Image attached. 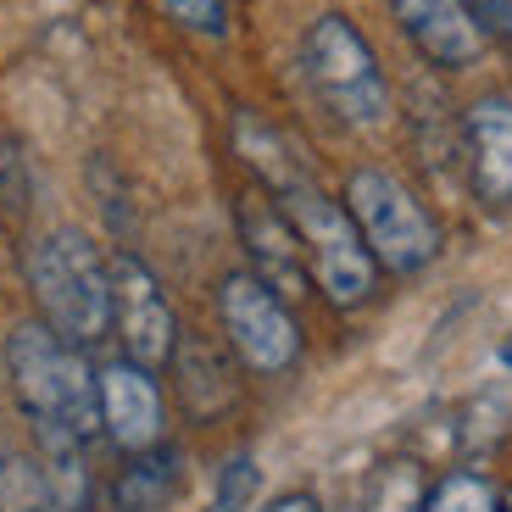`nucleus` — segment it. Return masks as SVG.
<instances>
[{
    "instance_id": "13",
    "label": "nucleus",
    "mask_w": 512,
    "mask_h": 512,
    "mask_svg": "<svg viewBox=\"0 0 512 512\" xmlns=\"http://www.w3.org/2000/svg\"><path fill=\"white\" fill-rule=\"evenodd\" d=\"M34 429V446H39V474L51 485L56 512H84L95 496V479H90V462H84V440L67 435L62 423H28Z\"/></svg>"
},
{
    "instance_id": "9",
    "label": "nucleus",
    "mask_w": 512,
    "mask_h": 512,
    "mask_svg": "<svg viewBox=\"0 0 512 512\" xmlns=\"http://www.w3.org/2000/svg\"><path fill=\"white\" fill-rule=\"evenodd\" d=\"M95 379H101V429H106V440L123 446L128 457L162 446L167 407H162V384L151 379V368L117 357V362H106V368H95Z\"/></svg>"
},
{
    "instance_id": "14",
    "label": "nucleus",
    "mask_w": 512,
    "mask_h": 512,
    "mask_svg": "<svg viewBox=\"0 0 512 512\" xmlns=\"http://www.w3.org/2000/svg\"><path fill=\"white\" fill-rule=\"evenodd\" d=\"M234 151L245 156V167H251L256 179L268 184V195H284L301 179H312L307 162L295 156V145L273 123H262L256 112H234Z\"/></svg>"
},
{
    "instance_id": "2",
    "label": "nucleus",
    "mask_w": 512,
    "mask_h": 512,
    "mask_svg": "<svg viewBox=\"0 0 512 512\" xmlns=\"http://www.w3.org/2000/svg\"><path fill=\"white\" fill-rule=\"evenodd\" d=\"M6 373H12V396L28 423H62L84 446L106 435L101 379H95L90 357L67 346L62 334H51L45 323H17L6 334Z\"/></svg>"
},
{
    "instance_id": "23",
    "label": "nucleus",
    "mask_w": 512,
    "mask_h": 512,
    "mask_svg": "<svg viewBox=\"0 0 512 512\" xmlns=\"http://www.w3.org/2000/svg\"><path fill=\"white\" fill-rule=\"evenodd\" d=\"M262 512H323V507H318V496H307V490H290V496L268 501Z\"/></svg>"
},
{
    "instance_id": "22",
    "label": "nucleus",
    "mask_w": 512,
    "mask_h": 512,
    "mask_svg": "<svg viewBox=\"0 0 512 512\" xmlns=\"http://www.w3.org/2000/svg\"><path fill=\"white\" fill-rule=\"evenodd\" d=\"M462 6H468V17L479 23V34L512 45V0H462Z\"/></svg>"
},
{
    "instance_id": "25",
    "label": "nucleus",
    "mask_w": 512,
    "mask_h": 512,
    "mask_svg": "<svg viewBox=\"0 0 512 512\" xmlns=\"http://www.w3.org/2000/svg\"><path fill=\"white\" fill-rule=\"evenodd\" d=\"M501 512H512V485H507V501H501Z\"/></svg>"
},
{
    "instance_id": "17",
    "label": "nucleus",
    "mask_w": 512,
    "mask_h": 512,
    "mask_svg": "<svg viewBox=\"0 0 512 512\" xmlns=\"http://www.w3.org/2000/svg\"><path fill=\"white\" fill-rule=\"evenodd\" d=\"M0 512H56L51 485L39 474V457L0 451Z\"/></svg>"
},
{
    "instance_id": "18",
    "label": "nucleus",
    "mask_w": 512,
    "mask_h": 512,
    "mask_svg": "<svg viewBox=\"0 0 512 512\" xmlns=\"http://www.w3.org/2000/svg\"><path fill=\"white\" fill-rule=\"evenodd\" d=\"M0 212L12 223H23L34 212V167L17 140H0Z\"/></svg>"
},
{
    "instance_id": "4",
    "label": "nucleus",
    "mask_w": 512,
    "mask_h": 512,
    "mask_svg": "<svg viewBox=\"0 0 512 512\" xmlns=\"http://www.w3.org/2000/svg\"><path fill=\"white\" fill-rule=\"evenodd\" d=\"M279 206H284V218L295 223V234H301V251H307L312 284L323 290V301L340 307V312L373 301L379 262H373V251L362 245L346 201H329L312 179H301L295 190L279 195Z\"/></svg>"
},
{
    "instance_id": "19",
    "label": "nucleus",
    "mask_w": 512,
    "mask_h": 512,
    "mask_svg": "<svg viewBox=\"0 0 512 512\" xmlns=\"http://www.w3.org/2000/svg\"><path fill=\"white\" fill-rule=\"evenodd\" d=\"M423 512H501V496L490 490L485 474H446L429 490V507Z\"/></svg>"
},
{
    "instance_id": "20",
    "label": "nucleus",
    "mask_w": 512,
    "mask_h": 512,
    "mask_svg": "<svg viewBox=\"0 0 512 512\" xmlns=\"http://www.w3.org/2000/svg\"><path fill=\"white\" fill-rule=\"evenodd\" d=\"M162 12L201 39H229L234 28V0H162Z\"/></svg>"
},
{
    "instance_id": "5",
    "label": "nucleus",
    "mask_w": 512,
    "mask_h": 512,
    "mask_svg": "<svg viewBox=\"0 0 512 512\" xmlns=\"http://www.w3.org/2000/svg\"><path fill=\"white\" fill-rule=\"evenodd\" d=\"M346 212L357 223L362 245L373 251L384 273H423L440 256V223L429 206L384 167H357L346 179Z\"/></svg>"
},
{
    "instance_id": "12",
    "label": "nucleus",
    "mask_w": 512,
    "mask_h": 512,
    "mask_svg": "<svg viewBox=\"0 0 512 512\" xmlns=\"http://www.w3.org/2000/svg\"><path fill=\"white\" fill-rule=\"evenodd\" d=\"M173 373H179V401L195 423H212L240 401V379H234V362L223 357L212 340L201 334H179L173 346Z\"/></svg>"
},
{
    "instance_id": "10",
    "label": "nucleus",
    "mask_w": 512,
    "mask_h": 512,
    "mask_svg": "<svg viewBox=\"0 0 512 512\" xmlns=\"http://www.w3.org/2000/svg\"><path fill=\"white\" fill-rule=\"evenodd\" d=\"M390 12H396L401 34L412 39V51L440 73H462L485 51V34L462 0H390Z\"/></svg>"
},
{
    "instance_id": "8",
    "label": "nucleus",
    "mask_w": 512,
    "mask_h": 512,
    "mask_svg": "<svg viewBox=\"0 0 512 512\" xmlns=\"http://www.w3.org/2000/svg\"><path fill=\"white\" fill-rule=\"evenodd\" d=\"M234 223H240V240H245L256 279L268 284L273 295H284V301H301L312 290V268H307V251H301L295 223L284 218V206L262 201V195H240Z\"/></svg>"
},
{
    "instance_id": "11",
    "label": "nucleus",
    "mask_w": 512,
    "mask_h": 512,
    "mask_svg": "<svg viewBox=\"0 0 512 512\" xmlns=\"http://www.w3.org/2000/svg\"><path fill=\"white\" fill-rule=\"evenodd\" d=\"M462 156H468V184L485 206L512 201V101L507 95H479L462 112Z\"/></svg>"
},
{
    "instance_id": "1",
    "label": "nucleus",
    "mask_w": 512,
    "mask_h": 512,
    "mask_svg": "<svg viewBox=\"0 0 512 512\" xmlns=\"http://www.w3.org/2000/svg\"><path fill=\"white\" fill-rule=\"evenodd\" d=\"M28 290H34L39 323L62 334L67 346L90 351L112 329V256L84 229H51L39 234L23 256Z\"/></svg>"
},
{
    "instance_id": "3",
    "label": "nucleus",
    "mask_w": 512,
    "mask_h": 512,
    "mask_svg": "<svg viewBox=\"0 0 512 512\" xmlns=\"http://www.w3.org/2000/svg\"><path fill=\"white\" fill-rule=\"evenodd\" d=\"M301 73H307V90L318 95V106L340 128H379L390 117V78L351 17L323 12L301 34Z\"/></svg>"
},
{
    "instance_id": "15",
    "label": "nucleus",
    "mask_w": 512,
    "mask_h": 512,
    "mask_svg": "<svg viewBox=\"0 0 512 512\" xmlns=\"http://www.w3.org/2000/svg\"><path fill=\"white\" fill-rule=\"evenodd\" d=\"M179 479H184V457L173 446L134 451L112 485V507L117 512H162L173 501V490H179Z\"/></svg>"
},
{
    "instance_id": "7",
    "label": "nucleus",
    "mask_w": 512,
    "mask_h": 512,
    "mask_svg": "<svg viewBox=\"0 0 512 512\" xmlns=\"http://www.w3.org/2000/svg\"><path fill=\"white\" fill-rule=\"evenodd\" d=\"M112 329L123 340V357L140 362V368H162L173 362L179 346V318L167 307L156 273L145 268L134 251H112Z\"/></svg>"
},
{
    "instance_id": "6",
    "label": "nucleus",
    "mask_w": 512,
    "mask_h": 512,
    "mask_svg": "<svg viewBox=\"0 0 512 512\" xmlns=\"http://www.w3.org/2000/svg\"><path fill=\"white\" fill-rule=\"evenodd\" d=\"M218 318L229 334L234 357L256 373H284L301 362V323H295L290 301L273 295L251 268L223 273L218 284Z\"/></svg>"
},
{
    "instance_id": "24",
    "label": "nucleus",
    "mask_w": 512,
    "mask_h": 512,
    "mask_svg": "<svg viewBox=\"0 0 512 512\" xmlns=\"http://www.w3.org/2000/svg\"><path fill=\"white\" fill-rule=\"evenodd\" d=\"M501 362H507V368H512V340H507V346H501Z\"/></svg>"
},
{
    "instance_id": "21",
    "label": "nucleus",
    "mask_w": 512,
    "mask_h": 512,
    "mask_svg": "<svg viewBox=\"0 0 512 512\" xmlns=\"http://www.w3.org/2000/svg\"><path fill=\"white\" fill-rule=\"evenodd\" d=\"M256 462L251 457H229L223 462V474H218V496H212V512H245L256 496Z\"/></svg>"
},
{
    "instance_id": "16",
    "label": "nucleus",
    "mask_w": 512,
    "mask_h": 512,
    "mask_svg": "<svg viewBox=\"0 0 512 512\" xmlns=\"http://www.w3.org/2000/svg\"><path fill=\"white\" fill-rule=\"evenodd\" d=\"M423 507H429V479H423L418 462L396 457L384 468H373L362 512H423Z\"/></svg>"
}]
</instances>
